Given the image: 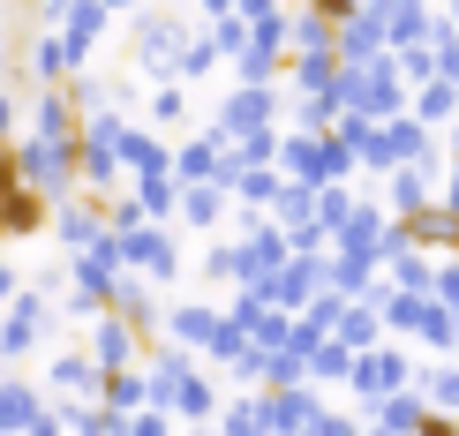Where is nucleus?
Returning <instances> with one entry per match:
<instances>
[{
  "label": "nucleus",
  "mask_w": 459,
  "mask_h": 436,
  "mask_svg": "<svg viewBox=\"0 0 459 436\" xmlns=\"http://www.w3.org/2000/svg\"><path fill=\"white\" fill-rule=\"evenodd\" d=\"M113 256H121V271L159 278V286L181 271V249H174V234H166V226H121V234H113Z\"/></svg>",
  "instance_id": "obj_1"
},
{
  "label": "nucleus",
  "mask_w": 459,
  "mask_h": 436,
  "mask_svg": "<svg viewBox=\"0 0 459 436\" xmlns=\"http://www.w3.org/2000/svg\"><path fill=\"white\" fill-rule=\"evenodd\" d=\"M83 362L99 369V376H113V369H143V338L121 324V316H91V346H83Z\"/></svg>",
  "instance_id": "obj_2"
},
{
  "label": "nucleus",
  "mask_w": 459,
  "mask_h": 436,
  "mask_svg": "<svg viewBox=\"0 0 459 436\" xmlns=\"http://www.w3.org/2000/svg\"><path fill=\"white\" fill-rule=\"evenodd\" d=\"M347 376H354L361 399H385V391H407L414 384V362H407V354H385V346H361L347 362Z\"/></svg>",
  "instance_id": "obj_3"
},
{
  "label": "nucleus",
  "mask_w": 459,
  "mask_h": 436,
  "mask_svg": "<svg viewBox=\"0 0 459 436\" xmlns=\"http://www.w3.org/2000/svg\"><path fill=\"white\" fill-rule=\"evenodd\" d=\"M23 53H30V83H68L75 61H68V46H61V30H53V23H38Z\"/></svg>",
  "instance_id": "obj_4"
},
{
  "label": "nucleus",
  "mask_w": 459,
  "mask_h": 436,
  "mask_svg": "<svg viewBox=\"0 0 459 436\" xmlns=\"http://www.w3.org/2000/svg\"><path fill=\"white\" fill-rule=\"evenodd\" d=\"M38 414H46V399H38L23 376H0V436H23Z\"/></svg>",
  "instance_id": "obj_5"
},
{
  "label": "nucleus",
  "mask_w": 459,
  "mask_h": 436,
  "mask_svg": "<svg viewBox=\"0 0 459 436\" xmlns=\"http://www.w3.org/2000/svg\"><path fill=\"white\" fill-rule=\"evenodd\" d=\"M53 391H61V399H99V369L83 362V354H61V362H53V376H46Z\"/></svg>",
  "instance_id": "obj_6"
},
{
  "label": "nucleus",
  "mask_w": 459,
  "mask_h": 436,
  "mask_svg": "<svg viewBox=\"0 0 459 436\" xmlns=\"http://www.w3.org/2000/svg\"><path fill=\"white\" fill-rule=\"evenodd\" d=\"M143 113H151L159 128L188 121V83H151V90H143Z\"/></svg>",
  "instance_id": "obj_7"
},
{
  "label": "nucleus",
  "mask_w": 459,
  "mask_h": 436,
  "mask_svg": "<svg viewBox=\"0 0 459 436\" xmlns=\"http://www.w3.org/2000/svg\"><path fill=\"white\" fill-rule=\"evenodd\" d=\"M174 211L188 218V226H204V234H212L219 226V211H226V188H181V203Z\"/></svg>",
  "instance_id": "obj_8"
},
{
  "label": "nucleus",
  "mask_w": 459,
  "mask_h": 436,
  "mask_svg": "<svg viewBox=\"0 0 459 436\" xmlns=\"http://www.w3.org/2000/svg\"><path fill=\"white\" fill-rule=\"evenodd\" d=\"M445 113H452V83H445V75H429L422 98H414V121H422L429 136H437V128H445Z\"/></svg>",
  "instance_id": "obj_9"
},
{
  "label": "nucleus",
  "mask_w": 459,
  "mask_h": 436,
  "mask_svg": "<svg viewBox=\"0 0 459 436\" xmlns=\"http://www.w3.org/2000/svg\"><path fill=\"white\" fill-rule=\"evenodd\" d=\"M121 436H174V414H166V406H159V414H136Z\"/></svg>",
  "instance_id": "obj_10"
},
{
  "label": "nucleus",
  "mask_w": 459,
  "mask_h": 436,
  "mask_svg": "<svg viewBox=\"0 0 459 436\" xmlns=\"http://www.w3.org/2000/svg\"><path fill=\"white\" fill-rule=\"evenodd\" d=\"M8 294H15V263L0 256V301H8Z\"/></svg>",
  "instance_id": "obj_11"
},
{
  "label": "nucleus",
  "mask_w": 459,
  "mask_h": 436,
  "mask_svg": "<svg viewBox=\"0 0 459 436\" xmlns=\"http://www.w3.org/2000/svg\"><path fill=\"white\" fill-rule=\"evenodd\" d=\"M0 369H8V362H0Z\"/></svg>",
  "instance_id": "obj_12"
}]
</instances>
